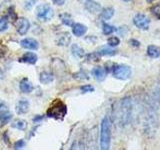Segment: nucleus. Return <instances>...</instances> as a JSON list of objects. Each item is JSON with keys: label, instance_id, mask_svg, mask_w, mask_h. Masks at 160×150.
<instances>
[{"label": "nucleus", "instance_id": "nucleus-1", "mask_svg": "<svg viewBox=\"0 0 160 150\" xmlns=\"http://www.w3.org/2000/svg\"><path fill=\"white\" fill-rule=\"evenodd\" d=\"M132 100L129 97L123 98L121 101L119 102L118 106L116 108V112H115V118H116V122L120 126H125L127 125L132 117Z\"/></svg>", "mask_w": 160, "mask_h": 150}, {"label": "nucleus", "instance_id": "nucleus-2", "mask_svg": "<svg viewBox=\"0 0 160 150\" xmlns=\"http://www.w3.org/2000/svg\"><path fill=\"white\" fill-rule=\"evenodd\" d=\"M110 140H111V122L109 117L106 116L103 118L100 128V148L102 150L109 149Z\"/></svg>", "mask_w": 160, "mask_h": 150}, {"label": "nucleus", "instance_id": "nucleus-3", "mask_svg": "<svg viewBox=\"0 0 160 150\" xmlns=\"http://www.w3.org/2000/svg\"><path fill=\"white\" fill-rule=\"evenodd\" d=\"M67 113V108L61 100H55L47 109V116L57 120H62Z\"/></svg>", "mask_w": 160, "mask_h": 150}, {"label": "nucleus", "instance_id": "nucleus-4", "mask_svg": "<svg viewBox=\"0 0 160 150\" xmlns=\"http://www.w3.org/2000/svg\"><path fill=\"white\" fill-rule=\"evenodd\" d=\"M53 9L49 4H41L36 8V16L40 21H49L53 18Z\"/></svg>", "mask_w": 160, "mask_h": 150}, {"label": "nucleus", "instance_id": "nucleus-5", "mask_svg": "<svg viewBox=\"0 0 160 150\" xmlns=\"http://www.w3.org/2000/svg\"><path fill=\"white\" fill-rule=\"evenodd\" d=\"M113 76L120 80H127L132 74L131 68L127 65H115L113 67Z\"/></svg>", "mask_w": 160, "mask_h": 150}, {"label": "nucleus", "instance_id": "nucleus-6", "mask_svg": "<svg viewBox=\"0 0 160 150\" xmlns=\"http://www.w3.org/2000/svg\"><path fill=\"white\" fill-rule=\"evenodd\" d=\"M133 23L136 25V27L142 30H146L149 28L150 25V20L145 16L144 14H136L133 18Z\"/></svg>", "mask_w": 160, "mask_h": 150}, {"label": "nucleus", "instance_id": "nucleus-7", "mask_svg": "<svg viewBox=\"0 0 160 150\" xmlns=\"http://www.w3.org/2000/svg\"><path fill=\"white\" fill-rule=\"evenodd\" d=\"M15 27H16L17 32L20 35H25L28 30L30 28V22L27 18L25 17H21V18H18L15 22Z\"/></svg>", "mask_w": 160, "mask_h": 150}, {"label": "nucleus", "instance_id": "nucleus-8", "mask_svg": "<svg viewBox=\"0 0 160 150\" xmlns=\"http://www.w3.org/2000/svg\"><path fill=\"white\" fill-rule=\"evenodd\" d=\"M20 44H21V46L23 48L30 49V50H36L39 47L38 42L33 38H25V39L21 40Z\"/></svg>", "mask_w": 160, "mask_h": 150}, {"label": "nucleus", "instance_id": "nucleus-9", "mask_svg": "<svg viewBox=\"0 0 160 150\" xmlns=\"http://www.w3.org/2000/svg\"><path fill=\"white\" fill-rule=\"evenodd\" d=\"M29 110V102L27 100H19L16 104V112L17 114L21 115V114H25Z\"/></svg>", "mask_w": 160, "mask_h": 150}, {"label": "nucleus", "instance_id": "nucleus-10", "mask_svg": "<svg viewBox=\"0 0 160 150\" xmlns=\"http://www.w3.org/2000/svg\"><path fill=\"white\" fill-rule=\"evenodd\" d=\"M87 31V27L85 25L81 24V23H76L73 24V28H72V32L75 36L77 37H81L83 35L86 33Z\"/></svg>", "mask_w": 160, "mask_h": 150}, {"label": "nucleus", "instance_id": "nucleus-11", "mask_svg": "<svg viewBox=\"0 0 160 150\" xmlns=\"http://www.w3.org/2000/svg\"><path fill=\"white\" fill-rule=\"evenodd\" d=\"M19 61L24 62V63H28V64H34L37 61V55L32 52H27L19 59Z\"/></svg>", "mask_w": 160, "mask_h": 150}, {"label": "nucleus", "instance_id": "nucleus-12", "mask_svg": "<svg viewBox=\"0 0 160 150\" xmlns=\"http://www.w3.org/2000/svg\"><path fill=\"white\" fill-rule=\"evenodd\" d=\"M92 75L94 78H96L99 81H101L105 78L106 76V71H105V69L103 67H100V66H97V67H94L91 71Z\"/></svg>", "mask_w": 160, "mask_h": 150}, {"label": "nucleus", "instance_id": "nucleus-13", "mask_svg": "<svg viewBox=\"0 0 160 150\" xmlns=\"http://www.w3.org/2000/svg\"><path fill=\"white\" fill-rule=\"evenodd\" d=\"M12 119V114L7 109H3L0 111V125H6L8 122L11 121Z\"/></svg>", "mask_w": 160, "mask_h": 150}, {"label": "nucleus", "instance_id": "nucleus-14", "mask_svg": "<svg viewBox=\"0 0 160 150\" xmlns=\"http://www.w3.org/2000/svg\"><path fill=\"white\" fill-rule=\"evenodd\" d=\"M19 87H20V90H21V92H23V93H30V92H32V90H33L32 83L27 79L21 80Z\"/></svg>", "mask_w": 160, "mask_h": 150}, {"label": "nucleus", "instance_id": "nucleus-15", "mask_svg": "<svg viewBox=\"0 0 160 150\" xmlns=\"http://www.w3.org/2000/svg\"><path fill=\"white\" fill-rule=\"evenodd\" d=\"M85 7H86V9L91 13H97V12L100 11V10H101V6H100V4H98L97 2H95V1H92V0H89L88 2L85 3Z\"/></svg>", "mask_w": 160, "mask_h": 150}, {"label": "nucleus", "instance_id": "nucleus-16", "mask_svg": "<svg viewBox=\"0 0 160 150\" xmlns=\"http://www.w3.org/2000/svg\"><path fill=\"white\" fill-rule=\"evenodd\" d=\"M97 53L101 55V56H111V55L116 54V50H114L109 46H102L98 49Z\"/></svg>", "mask_w": 160, "mask_h": 150}, {"label": "nucleus", "instance_id": "nucleus-17", "mask_svg": "<svg viewBox=\"0 0 160 150\" xmlns=\"http://www.w3.org/2000/svg\"><path fill=\"white\" fill-rule=\"evenodd\" d=\"M147 54L151 58H158L160 56V47L155 45H149L147 48Z\"/></svg>", "mask_w": 160, "mask_h": 150}, {"label": "nucleus", "instance_id": "nucleus-18", "mask_svg": "<svg viewBox=\"0 0 160 150\" xmlns=\"http://www.w3.org/2000/svg\"><path fill=\"white\" fill-rule=\"evenodd\" d=\"M40 82L43 83V84H48L50 82L53 81L54 79V76L52 73L50 72H47V71H43L41 72V74H40Z\"/></svg>", "mask_w": 160, "mask_h": 150}, {"label": "nucleus", "instance_id": "nucleus-19", "mask_svg": "<svg viewBox=\"0 0 160 150\" xmlns=\"http://www.w3.org/2000/svg\"><path fill=\"white\" fill-rule=\"evenodd\" d=\"M71 52L74 56L77 57V58H83L84 55H85L84 50L80 46H78L77 44H73L71 46Z\"/></svg>", "mask_w": 160, "mask_h": 150}, {"label": "nucleus", "instance_id": "nucleus-20", "mask_svg": "<svg viewBox=\"0 0 160 150\" xmlns=\"http://www.w3.org/2000/svg\"><path fill=\"white\" fill-rule=\"evenodd\" d=\"M59 18L64 25H66V26H73V19L71 17V15H69L68 13L60 14Z\"/></svg>", "mask_w": 160, "mask_h": 150}, {"label": "nucleus", "instance_id": "nucleus-21", "mask_svg": "<svg viewBox=\"0 0 160 150\" xmlns=\"http://www.w3.org/2000/svg\"><path fill=\"white\" fill-rule=\"evenodd\" d=\"M114 14V9L111 7H108V8H105L102 10L101 14H100V18L103 19V20H108L110 19Z\"/></svg>", "mask_w": 160, "mask_h": 150}, {"label": "nucleus", "instance_id": "nucleus-22", "mask_svg": "<svg viewBox=\"0 0 160 150\" xmlns=\"http://www.w3.org/2000/svg\"><path fill=\"white\" fill-rule=\"evenodd\" d=\"M11 126L15 129H18V130H25L27 128V122L25 120H21V119H18V120H15V121L12 123Z\"/></svg>", "mask_w": 160, "mask_h": 150}, {"label": "nucleus", "instance_id": "nucleus-23", "mask_svg": "<svg viewBox=\"0 0 160 150\" xmlns=\"http://www.w3.org/2000/svg\"><path fill=\"white\" fill-rule=\"evenodd\" d=\"M70 41V36L68 35V33H61V35H59V38L57 39V42L59 45H67L68 42Z\"/></svg>", "mask_w": 160, "mask_h": 150}, {"label": "nucleus", "instance_id": "nucleus-24", "mask_svg": "<svg viewBox=\"0 0 160 150\" xmlns=\"http://www.w3.org/2000/svg\"><path fill=\"white\" fill-rule=\"evenodd\" d=\"M115 30V28L112 26V25H109V24H106L104 23L103 24V27H102V31H103V34L104 35H109L111 34L113 31Z\"/></svg>", "mask_w": 160, "mask_h": 150}, {"label": "nucleus", "instance_id": "nucleus-25", "mask_svg": "<svg viewBox=\"0 0 160 150\" xmlns=\"http://www.w3.org/2000/svg\"><path fill=\"white\" fill-rule=\"evenodd\" d=\"M8 28V21L6 18L0 17V31H5Z\"/></svg>", "mask_w": 160, "mask_h": 150}, {"label": "nucleus", "instance_id": "nucleus-26", "mask_svg": "<svg viewBox=\"0 0 160 150\" xmlns=\"http://www.w3.org/2000/svg\"><path fill=\"white\" fill-rule=\"evenodd\" d=\"M151 13L154 15L155 17L160 19V4H156L155 6L151 8Z\"/></svg>", "mask_w": 160, "mask_h": 150}, {"label": "nucleus", "instance_id": "nucleus-27", "mask_svg": "<svg viewBox=\"0 0 160 150\" xmlns=\"http://www.w3.org/2000/svg\"><path fill=\"white\" fill-rule=\"evenodd\" d=\"M119 43H120V40H119L118 37L113 36V37H110V38L108 39V44H109V46H112V47L117 46V45H118Z\"/></svg>", "mask_w": 160, "mask_h": 150}, {"label": "nucleus", "instance_id": "nucleus-28", "mask_svg": "<svg viewBox=\"0 0 160 150\" xmlns=\"http://www.w3.org/2000/svg\"><path fill=\"white\" fill-rule=\"evenodd\" d=\"M75 78H78V79H88V75L86 74V72L81 70L80 72L76 73V75H74Z\"/></svg>", "mask_w": 160, "mask_h": 150}, {"label": "nucleus", "instance_id": "nucleus-29", "mask_svg": "<svg viewBox=\"0 0 160 150\" xmlns=\"http://www.w3.org/2000/svg\"><path fill=\"white\" fill-rule=\"evenodd\" d=\"M80 89H81V91L83 93H87V92H92L94 90V87L91 86V85H84V86H82Z\"/></svg>", "mask_w": 160, "mask_h": 150}, {"label": "nucleus", "instance_id": "nucleus-30", "mask_svg": "<svg viewBox=\"0 0 160 150\" xmlns=\"http://www.w3.org/2000/svg\"><path fill=\"white\" fill-rule=\"evenodd\" d=\"M25 146V142L24 140H18L14 143V148L15 149H21Z\"/></svg>", "mask_w": 160, "mask_h": 150}, {"label": "nucleus", "instance_id": "nucleus-31", "mask_svg": "<svg viewBox=\"0 0 160 150\" xmlns=\"http://www.w3.org/2000/svg\"><path fill=\"white\" fill-rule=\"evenodd\" d=\"M6 52H7V48L4 46V45H2V44H0V58L1 57H3L5 54H6Z\"/></svg>", "mask_w": 160, "mask_h": 150}, {"label": "nucleus", "instance_id": "nucleus-32", "mask_svg": "<svg viewBox=\"0 0 160 150\" xmlns=\"http://www.w3.org/2000/svg\"><path fill=\"white\" fill-rule=\"evenodd\" d=\"M34 0H26V2H25V8L26 9H30L32 7V5L34 4Z\"/></svg>", "mask_w": 160, "mask_h": 150}, {"label": "nucleus", "instance_id": "nucleus-33", "mask_svg": "<svg viewBox=\"0 0 160 150\" xmlns=\"http://www.w3.org/2000/svg\"><path fill=\"white\" fill-rule=\"evenodd\" d=\"M51 1H52L54 4L58 5V6H61V5H63V4H64L65 0H51Z\"/></svg>", "mask_w": 160, "mask_h": 150}, {"label": "nucleus", "instance_id": "nucleus-34", "mask_svg": "<svg viewBox=\"0 0 160 150\" xmlns=\"http://www.w3.org/2000/svg\"><path fill=\"white\" fill-rule=\"evenodd\" d=\"M130 43L134 45V46H139V42L136 41V40H130Z\"/></svg>", "mask_w": 160, "mask_h": 150}, {"label": "nucleus", "instance_id": "nucleus-35", "mask_svg": "<svg viewBox=\"0 0 160 150\" xmlns=\"http://www.w3.org/2000/svg\"><path fill=\"white\" fill-rule=\"evenodd\" d=\"M3 77H4V73H3L2 70H1V68H0V80L3 79Z\"/></svg>", "mask_w": 160, "mask_h": 150}, {"label": "nucleus", "instance_id": "nucleus-36", "mask_svg": "<svg viewBox=\"0 0 160 150\" xmlns=\"http://www.w3.org/2000/svg\"><path fill=\"white\" fill-rule=\"evenodd\" d=\"M80 1H81L82 3H84V4H85V3H86V2H88L89 0H80Z\"/></svg>", "mask_w": 160, "mask_h": 150}, {"label": "nucleus", "instance_id": "nucleus-37", "mask_svg": "<svg viewBox=\"0 0 160 150\" xmlns=\"http://www.w3.org/2000/svg\"><path fill=\"white\" fill-rule=\"evenodd\" d=\"M146 1L150 3V2H152V1H154V0H146Z\"/></svg>", "mask_w": 160, "mask_h": 150}, {"label": "nucleus", "instance_id": "nucleus-38", "mask_svg": "<svg viewBox=\"0 0 160 150\" xmlns=\"http://www.w3.org/2000/svg\"><path fill=\"white\" fill-rule=\"evenodd\" d=\"M122 1H126L127 2V1H130V0H122Z\"/></svg>", "mask_w": 160, "mask_h": 150}]
</instances>
